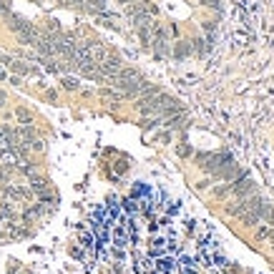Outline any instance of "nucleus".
<instances>
[{
  "instance_id": "obj_1",
  "label": "nucleus",
  "mask_w": 274,
  "mask_h": 274,
  "mask_svg": "<svg viewBox=\"0 0 274 274\" xmlns=\"http://www.w3.org/2000/svg\"><path fill=\"white\" fill-rule=\"evenodd\" d=\"M269 209H272V204H267L264 199H259V196H257V199H254V204L241 214V222H244L246 227H257V224L267 216V211H269Z\"/></svg>"
},
{
  "instance_id": "obj_2",
  "label": "nucleus",
  "mask_w": 274,
  "mask_h": 274,
  "mask_svg": "<svg viewBox=\"0 0 274 274\" xmlns=\"http://www.w3.org/2000/svg\"><path fill=\"white\" fill-rule=\"evenodd\" d=\"M204 158H206V163H201V166H204V171H211V174H216V171H222L224 166L234 163L229 154H214V156H204Z\"/></svg>"
},
{
  "instance_id": "obj_3",
  "label": "nucleus",
  "mask_w": 274,
  "mask_h": 274,
  "mask_svg": "<svg viewBox=\"0 0 274 274\" xmlns=\"http://www.w3.org/2000/svg\"><path fill=\"white\" fill-rule=\"evenodd\" d=\"M232 194H234L236 199H241V196H249V194H254V184H252V179H246V176H241L239 181H234V184H232Z\"/></svg>"
},
{
  "instance_id": "obj_4",
  "label": "nucleus",
  "mask_w": 274,
  "mask_h": 274,
  "mask_svg": "<svg viewBox=\"0 0 274 274\" xmlns=\"http://www.w3.org/2000/svg\"><path fill=\"white\" fill-rule=\"evenodd\" d=\"M209 48H211V45H209V40H204V38L194 40V50L199 53V56H206V53H209Z\"/></svg>"
},
{
  "instance_id": "obj_5",
  "label": "nucleus",
  "mask_w": 274,
  "mask_h": 274,
  "mask_svg": "<svg viewBox=\"0 0 274 274\" xmlns=\"http://www.w3.org/2000/svg\"><path fill=\"white\" fill-rule=\"evenodd\" d=\"M227 194H232V184H227V186H219V189H214V196H227Z\"/></svg>"
},
{
  "instance_id": "obj_6",
  "label": "nucleus",
  "mask_w": 274,
  "mask_h": 274,
  "mask_svg": "<svg viewBox=\"0 0 274 274\" xmlns=\"http://www.w3.org/2000/svg\"><path fill=\"white\" fill-rule=\"evenodd\" d=\"M189 50H191L189 45H179V48H176V58H184V56H186Z\"/></svg>"
},
{
  "instance_id": "obj_7",
  "label": "nucleus",
  "mask_w": 274,
  "mask_h": 274,
  "mask_svg": "<svg viewBox=\"0 0 274 274\" xmlns=\"http://www.w3.org/2000/svg\"><path fill=\"white\" fill-rule=\"evenodd\" d=\"M63 86H66L68 91H73V88H78V86H76V80H73V78H66V80H63Z\"/></svg>"
}]
</instances>
